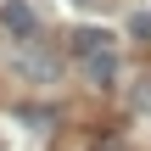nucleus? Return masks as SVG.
<instances>
[{
  "label": "nucleus",
  "mask_w": 151,
  "mask_h": 151,
  "mask_svg": "<svg viewBox=\"0 0 151 151\" xmlns=\"http://www.w3.org/2000/svg\"><path fill=\"white\" fill-rule=\"evenodd\" d=\"M129 106H134V112H151V73H140V78L129 84Z\"/></svg>",
  "instance_id": "39448f33"
},
{
  "label": "nucleus",
  "mask_w": 151,
  "mask_h": 151,
  "mask_svg": "<svg viewBox=\"0 0 151 151\" xmlns=\"http://www.w3.org/2000/svg\"><path fill=\"white\" fill-rule=\"evenodd\" d=\"M0 28L17 34V39H34V34H39V17H34L28 0H0Z\"/></svg>",
  "instance_id": "f257e3e1"
},
{
  "label": "nucleus",
  "mask_w": 151,
  "mask_h": 151,
  "mask_svg": "<svg viewBox=\"0 0 151 151\" xmlns=\"http://www.w3.org/2000/svg\"><path fill=\"white\" fill-rule=\"evenodd\" d=\"M17 73H22V78H39V84H50V78L62 73V62H56L50 50H22V56H17Z\"/></svg>",
  "instance_id": "f03ea898"
},
{
  "label": "nucleus",
  "mask_w": 151,
  "mask_h": 151,
  "mask_svg": "<svg viewBox=\"0 0 151 151\" xmlns=\"http://www.w3.org/2000/svg\"><path fill=\"white\" fill-rule=\"evenodd\" d=\"M106 45H112L106 28H78V34H73V50H78V56H95V50H106Z\"/></svg>",
  "instance_id": "20e7f679"
},
{
  "label": "nucleus",
  "mask_w": 151,
  "mask_h": 151,
  "mask_svg": "<svg viewBox=\"0 0 151 151\" xmlns=\"http://www.w3.org/2000/svg\"><path fill=\"white\" fill-rule=\"evenodd\" d=\"M84 73H90L95 84H112V78H118V56H112V50H95V56H84Z\"/></svg>",
  "instance_id": "7ed1b4c3"
},
{
  "label": "nucleus",
  "mask_w": 151,
  "mask_h": 151,
  "mask_svg": "<svg viewBox=\"0 0 151 151\" xmlns=\"http://www.w3.org/2000/svg\"><path fill=\"white\" fill-rule=\"evenodd\" d=\"M129 34H134V39H151V11H140V17L129 22Z\"/></svg>",
  "instance_id": "423d86ee"
}]
</instances>
